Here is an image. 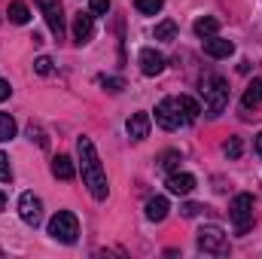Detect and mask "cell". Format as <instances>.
Returning a JSON list of instances; mask_svg holds the SVG:
<instances>
[{"instance_id": "obj_1", "label": "cell", "mask_w": 262, "mask_h": 259, "mask_svg": "<svg viewBox=\"0 0 262 259\" xmlns=\"http://www.w3.org/2000/svg\"><path fill=\"white\" fill-rule=\"evenodd\" d=\"M76 153H79V171H82V183L85 189L92 192L95 201H104L110 186H107V174L101 168V159H98V149L92 143V137H79L76 140Z\"/></svg>"}, {"instance_id": "obj_2", "label": "cell", "mask_w": 262, "mask_h": 259, "mask_svg": "<svg viewBox=\"0 0 262 259\" xmlns=\"http://www.w3.org/2000/svg\"><path fill=\"white\" fill-rule=\"evenodd\" d=\"M201 98H204V107L210 116H220L229 104V82L216 73H207L201 76Z\"/></svg>"}, {"instance_id": "obj_3", "label": "cell", "mask_w": 262, "mask_h": 259, "mask_svg": "<svg viewBox=\"0 0 262 259\" xmlns=\"http://www.w3.org/2000/svg\"><path fill=\"white\" fill-rule=\"evenodd\" d=\"M198 250L210 253V256H226L229 253V241H226V232L220 226H201L198 229Z\"/></svg>"}, {"instance_id": "obj_4", "label": "cell", "mask_w": 262, "mask_h": 259, "mask_svg": "<svg viewBox=\"0 0 262 259\" xmlns=\"http://www.w3.org/2000/svg\"><path fill=\"white\" fill-rule=\"evenodd\" d=\"M232 226H235V235H247L250 232V226H253V195L241 192L235 195V201H232Z\"/></svg>"}, {"instance_id": "obj_5", "label": "cell", "mask_w": 262, "mask_h": 259, "mask_svg": "<svg viewBox=\"0 0 262 259\" xmlns=\"http://www.w3.org/2000/svg\"><path fill=\"white\" fill-rule=\"evenodd\" d=\"M49 235H52L55 241H61V244H73L76 235H79V223H76V217H73L70 210H58V213L49 220Z\"/></svg>"}, {"instance_id": "obj_6", "label": "cell", "mask_w": 262, "mask_h": 259, "mask_svg": "<svg viewBox=\"0 0 262 259\" xmlns=\"http://www.w3.org/2000/svg\"><path fill=\"white\" fill-rule=\"evenodd\" d=\"M156 122H159L165 131H177L183 122H186L183 113H180L177 98H165V101H159V107H156Z\"/></svg>"}, {"instance_id": "obj_7", "label": "cell", "mask_w": 262, "mask_h": 259, "mask_svg": "<svg viewBox=\"0 0 262 259\" xmlns=\"http://www.w3.org/2000/svg\"><path fill=\"white\" fill-rule=\"evenodd\" d=\"M18 217H21L28 226L37 229V226L43 223V201L34 192H21V198H18Z\"/></svg>"}, {"instance_id": "obj_8", "label": "cell", "mask_w": 262, "mask_h": 259, "mask_svg": "<svg viewBox=\"0 0 262 259\" xmlns=\"http://www.w3.org/2000/svg\"><path fill=\"white\" fill-rule=\"evenodd\" d=\"M37 3H40V9L46 15L49 31L55 34V40H61L64 37V9H61V3L58 0H37Z\"/></svg>"}, {"instance_id": "obj_9", "label": "cell", "mask_w": 262, "mask_h": 259, "mask_svg": "<svg viewBox=\"0 0 262 259\" xmlns=\"http://www.w3.org/2000/svg\"><path fill=\"white\" fill-rule=\"evenodd\" d=\"M95 37V15L92 12H76L73 15V43L85 46Z\"/></svg>"}, {"instance_id": "obj_10", "label": "cell", "mask_w": 262, "mask_h": 259, "mask_svg": "<svg viewBox=\"0 0 262 259\" xmlns=\"http://www.w3.org/2000/svg\"><path fill=\"white\" fill-rule=\"evenodd\" d=\"M201 49H204V55H210V58H229V55L235 52V43L213 34V37H204V40H201Z\"/></svg>"}, {"instance_id": "obj_11", "label": "cell", "mask_w": 262, "mask_h": 259, "mask_svg": "<svg viewBox=\"0 0 262 259\" xmlns=\"http://www.w3.org/2000/svg\"><path fill=\"white\" fill-rule=\"evenodd\" d=\"M137 61H140V70L146 73V76H159L162 70H165V55L162 52H156V49H140V55H137Z\"/></svg>"}, {"instance_id": "obj_12", "label": "cell", "mask_w": 262, "mask_h": 259, "mask_svg": "<svg viewBox=\"0 0 262 259\" xmlns=\"http://www.w3.org/2000/svg\"><path fill=\"white\" fill-rule=\"evenodd\" d=\"M168 189L174 195H189L195 189V177L192 174H186V171H171V177H168Z\"/></svg>"}, {"instance_id": "obj_13", "label": "cell", "mask_w": 262, "mask_h": 259, "mask_svg": "<svg viewBox=\"0 0 262 259\" xmlns=\"http://www.w3.org/2000/svg\"><path fill=\"white\" fill-rule=\"evenodd\" d=\"M125 131H128L131 140H143L149 134V113H134L125 122Z\"/></svg>"}, {"instance_id": "obj_14", "label": "cell", "mask_w": 262, "mask_h": 259, "mask_svg": "<svg viewBox=\"0 0 262 259\" xmlns=\"http://www.w3.org/2000/svg\"><path fill=\"white\" fill-rule=\"evenodd\" d=\"M168 210H171V204H168V198H162V195H156V198L146 201V220H149V223H162V220L168 217Z\"/></svg>"}, {"instance_id": "obj_15", "label": "cell", "mask_w": 262, "mask_h": 259, "mask_svg": "<svg viewBox=\"0 0 262 259\" xmlns=\"http://www.w3.org/2000/svg\"><path fill=\"white\" fill-rule=\"evenodd\" d=\"M52 174H55L58 180H73V177H76L73 159H70V156H55V159H52Z\"/></svg>"}, {"instance_id": "obj_16", "label": "cell", "mask_w": 262, "mask_h": 259, "mask_svg": "<svg viewBox=\"0 0 262 259\" xmlns=\"http://www.w3.org/2000/svg\"><path fill=\"white\" fill-rule=\"evenodd\" d=\"M192 31H195L201 40H204V37H213V34H220V18H213V15H201V18H195Z\"/></svg>"}, {"instance_id": "obj_17", "label": "cell", "mask_w": 262, "mask_h": 259, "mask_svg": "<svg viewBox=\"0 0 262 259\" xmlns=\"http://www.w3.org/2000/svg\"><path fill=\"white\" fill-rule=\"evenodd\" d=\"M241 104H244V110H253V107H259V104H262V79H253V82L244 89V98H241Z\"/></svg>"}, {"instance_id": "obj_18", "label": "cell", "mask_w": 262, "mask_h": 259, "mask_svg": "<svg viewBox=\"0 0 262 259\" xmlns=\"http://www.w3.org/2000/svg\"><path fill=\"white\" fill-rule=\"evenodd\" d=\"M6 15H9L12 25H28V21H31V9H28V3H21V0H12L9 9H6Z\"/></svg>"}, {"instance_id": "obj_19", "label": "cell", "mask_w": 262, "mask_h": 259, "mask_svg": "<svg viewBox=\"0 0 262 259\" xmlns=\"http://www.w3.org/2000/svg\"><path fill=\"white\" fill-rule=\"evenodd\" d=\"M177 104H180V113H183V119H186V122H195L198 116H201V107H198L195 98L180 95V98H177Z\"/></svg>"}, {"instance_id": "obj_20", "label": "cell", "mask_w": 262, "mask_h": 259, "mask_svg": "<svg viewBox=\"0 0 262 259\" xmlns=\"http://www.w3.org/2000/svg\"><path fill=\"white\" fill-rule=\"evenodd\" d=\"M15 131H18V125H15V119H12L9 113H0V143L12 140V137H15Z\"/></svg>"}, {"instance_id": "obj_21", "label": "cell", "mask_w": 262, "mask_h": 259, "mask_svg": "<svg viewBox=\"0 0 262 259\" xmlns=\"http://www.w3.org/2000/svg\"><path fill=\"white\" fill-rule=\"evenodd\" d=\"M177 37V25L171 21V18H165V21H159L156 25V40H165V43H171Z\"/></svg>"}, {"instance_id": "obj_22", "label": "cell", "mask_w": 262, "mask_h": 259, "mask_svg": "<svg viewBox=\"0 0 262 259\" xmlns=\"http://www.w3.org/2000/svg\"><path fill=\"white\" fill-rule=\"evenodd\" d=\"M134 6H137V12H143V15H156V12H162L165 0H134Z\"/></svg>"}, {"instance_id": "obj_23", "label": "cell", "mask_w": 262, "mask_h": 259, "mask_svg": "<svg viewBox=\"0 0 262 259\" xmlns=\"http://www.w3.org/2000/svg\"><path fill=\"white\" fill-rule=\"evenodd\" d=\"M101 85H104L107 92H113V95H116V92H122V89H125V79H122V76H101Z\"/></svg>"}, {"instance_id": "obj_24", "label": "cell", "mask_w": 262, "mask_h": 259, "mask_svg": "<svg viewBox=\"0 0 262 259\" xmlns=\"http://www.w3.org/2000/svg\"><path fill=\"white\" fill-rule=\"evenodd\" d=\"M177 165H180V153H177V149H168V153L162 156V168H165V171H177Z\"/></svg>"}, {"instance_id": "obj_25", "label": "cell", "mask_w": 262, "mask_h": 259, "mask_svg": "<svg viewBox=\"0 0 262 259\" xmlns=\"http://www.w3.org/2000/svg\"><path fill=\"white\" fill-rule=\"evenodd\" d=\"M241 153H244V140H241V137H232V140L226 143V156H229V159H238Z\"/></svg>"}, {"instance_id": "obj_26", "label": "cell", "mask_w": 262, "mask_h": 259, "mask_svg": "<svg viewBox=\"0 0 262 259\" xmlns=\"http://www.w3.org/2000/svg\"><path fill=\"white\" fill-rule=\"evenodd\" d=\"M12 180V165H9V156L0 153V183H9Z\"/></svg>"}, {"instance_id": "obj_27", "label": "cell", "mask_w": 262, "mask_h": 259, "mask_svg": "<svg viewBox=\"0 0 262 259\" xmlns=\"http://www.w3.org/2000/svg\"><path fill=\"white\" fill-rule=\"evenodd\" d=\"M34 70H37L40 76H49V73H52V58H49V55H40V58L34 61Z\"/></svg>"}, {"instance_id": "obj_28", "label": "cell", "mask_w": 262, "mask_h": 259, "mask_svg": "<svg viewBox=\"0 0 262 259\" xmlns=\"http://www.w3.org/2000/svg\"><path fill=\"white\" fill-rule=\"evenodd\" d=\"M89 12L92 15H107L110 12V0H89Z\"/></svg>"}, {"instance_id": "obj_29", "label": "cell", "mask_w": 262, "mask_h": 259, "mask_svg": "<svg viewBox=\"0 0 262 259\" xmlns=\"http://www.w3.org/2000/svg\"><path fill=\"white\" fill-rule=\"evenodd\" d=\"M28 134H31V140H34V137H37V143H40V146H43V149H46V146H49V140H46V134H43V131H40V128H34V125H31V128H28Z\"/></svg>"}, {"instance_id": "obj_30", "label": "cell", "mask_w": 262, "mask_h": 259, "mask_svg": "<svg viewBox=\"0 0 262 259\" xmlns=\"http://www.w3.org/2000/svg\"><path fill=\"white\" fill-rule=\"evenodd\" d=\"M201 210H204L201 204H183V217H198Z\"/></svg>"}, {"instance_id": "obj_31", "label": "cell", "mask_w": 262, "mask_h": 259, "mask_svg": "<svg viewBox=\"0 0 262 259\" xmlns=\"http://www.w3.org/2000/svg\"><path fill=\"white\" fill-rule=\"evenodd\" d=\"M9 92H12V89H9V82H6V79H0V101H6V98H9Z\"/></svg>"}, {"instance_id": "obj_32", "label": "cell", "mask_w": 262, "mask_h": 259, "mask_svg": "<svg viewBox=\"0 0 262 259\" xmlns=\"http://www.w3.org/2000/svg\"><path fill=\"white\" fill-rule=\"evenodd\" d=\"M256 156H259V159H262V131H259V134H256Z\"/></svg>"}, {"instance_id": "obj_33", "label": "cell", "mask_w": 262, "mask_h": 259, "mask_svg": "<svg viewBox=\"0 0 262 259\" xmlns=\"http://www.w3.org/2000/svg\"><path fill=\"white\" fill-rule=\"evenodd\" d=\"M3 210H6V195L0 192V213H3Z\"/></svg>"}]
</instances>
